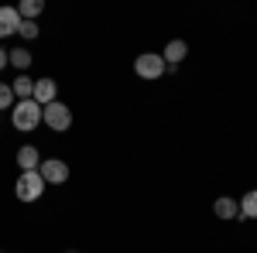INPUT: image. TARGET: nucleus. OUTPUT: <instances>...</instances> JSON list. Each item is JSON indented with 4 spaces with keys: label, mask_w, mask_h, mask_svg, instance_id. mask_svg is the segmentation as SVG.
<instances>
[{
    "label": "nucleus",
    "mask_w": 257,
    "mask_h": 253,
    "mask_svg": "<svg viewBox=\"0 0 257 253\" xmlns=\"http://www.w3.org/2000/svg\"><path fill=\"white\" fill-rule=\"evenodd\" d=\"M11 123L21 134H31L35 127H41V106L35 99H18L14 110H11Z\"/></svg>",
    "instance_id": "1"
},
{
    "label": "nucleus",
    "mask_w": 257,
    "mask_h": 253,
    "mask_svg": "<svg viewBox=\"0 0 257 253\" xmlns=\"http://www.w3.org/2000/svg\"><path fill=\"white\" fill-rule=\"evenodd\" d=\"M41 123L52 130V134H62V130H69L72 127V110L55 99V103H48V106H41Z\"/></svg>",
    "instance_id": "2"
},
{
    "label": "nucleus",
    "mask_w": 257,
    "mask_h": 253,
    "mask_svg": "<svg viewBox=\"0 0 257 253\" xmlns=\"http://www.w3.org/2000/svg\"><path fill=\"white\" fill-rule=\"evenodd\" d=\"M45 178L38 175V171H21L18 181H14V195H18L21 202H38L41 195H45Z\"/></svg>",
    "instance_id": "3"
},
{
    "label": "nucleus",
    "mask_w": 257,
    "mask_h": 253,
    "mask_svg": "<svg viewBox=\"0 0 257 253\" xmlns=\"http://www.w3.org/2000/svg\"><path fill=\"white\" fill-rule=\"evenodd\" d=\"M165 59H161V52H141L138 59H134V72L141 79H148V82H155V79L165 76Z\"/></svg>",
    "instance_id": "4"
},
{
    "label": "nucleus",
    "mask_w": 257,
    "mask_h": 253,
    "mask_svg": "<svg viewBox=\"0 0 257 253\" xmlns=\"http://www.w3.org/2000/svg\"><path fill=\"white\" fill-rule=\"evenodd\" d=\"M38 175L45 178V185H65L69 181V164L62 157H45L38 164Z\"/></svg>",
    "instance_id": "5"
},
{
    "label": "nucleus",
    "mask_w": 257,
    "mask_h": 253,
    "mask_svg": "<svg viewBox=\"0 0 257 253\" xmlns=\"http://www.w3.org/2000/svg\"><path fill=\"white\" fill-rule=\"evenodd\" d=\"M35 103L38 106H48V103H55L59 99V82L55 79H35Z\"/></svg>",
    "instance_id": "6"
},
{
    "label": "nucleus",
    "mask_w": 257,
    "mask_h": 253,
    "mask_svg": "<svg viewBox=\"0 0 257 253\" xmlns=\"http://www.w3.org/2000/svg\"><path fill=\"white\" fill-rule=\"evenodd\" d=\"M185 55H189V45H185L182 38L168 41V45H165V52H161V59H165V65H168V69H178Z\"/></svg>",
    "instance_id": "7"
},
{
    "label": "nucleus",
    "mask_w": 257,
    "mask_h": 253,
    "mask_svg": "<svg viewBox=\"0 0 257 253\" xmlns=\"http://www.w3.org/2000/svg\"><path fill=\"white\" fill-rule=\"evenodd\" d=\"M213 212H216V219L233 222V219H240V202H237V198H230V195H219L216 202H213Z\"/></svg>",
    "instance_id": "8"
},
{
    "label": "nucleus",
    "mask_w": 257,
    "mask_h": 253,
    "mask_svg": "<svg viewBox=\"0 0 257 253\" xmlns=\"http://www.w3.org/2000/svg\"><path fill=\"white\" fill-rule=\"evenodd\" d=\"M18 28H21L18 7H0V38H11V35H18Z\"/></svg>",
    "instance_id": "9"
},
{
    "label": "nucleus",
    "mask_w": 257,
    "mask_h": 253,
    "mask_svg": "<svg viewBox=\"0 0 257 253\" xmlns=\"http://www.w3.org/2000/svg\"><path fill=\"white\" fill-rule=\"evenodd\" d=\"M41 164V154L35 144H24V147H18V168L21 171H38Z\"/></svg>",
    "instance_id": "10"
},
{
    "label": "nucleus",
    "mask_w": 257,
    "mask_h": 253,
    "mask_svg": "<svg viewBox=\"0 0 257 253\" xmlns=\"http://www.w3.org/2000/svg\"><path fill=\"white\" fill-rule=\"evenodd\" d=\"M11 93H14V99H31L35 96V79L28 76V72H21V76L11 82Z\"/></svg>",
    "instance_id": "11"
},
{
    "label": "nucleus",
    "mask_w": 257,
    "mask_h": 253,
    "mask_svg": "<svg viewBox=\"0 0 257 253\" xmlns=\"http://www.w3.org/2000/svg\"><path fill=\"white\" fill-rule=\"evenodd\" d=\"M7 62H11L18 72H28V69H31V62H35V55L21 45V48H14V52H7Z\"/></svg>",
    "instance_id": "12"
},
{
    "label": "nucleus",
    "mask_w": 257,
    "mask_h": 253,
    "mask_svg": "<svg viewBox=\"0 0 257 253\" xmlns=\"http://www.w3.org/2000/svg\"><path fill=\"white\" fill-rule=\"evenodd\" d=\"M41 11H45V0H21V4H18L21 21H38Z\"/></svg>",
    "instance_id": "13"
},
{
    "label": "nucleus",
    "mask_w": 257,
    "mask_h": 253,
    "mask_svg": "<svg viewBox=\"0 0 257 253\" xmlns=\"http://www.w3.org/2000/svg\"><path fill=\"white\" fill-rule=\"evenodd\" d=\"M240 219H257V188L240 198Z\"/></svg>",
    "instance_id": "14"
},
{
    "label": "nucleus",
    "mask_w": 257,
    "mask_h": 253,
    "mask_svg": "<svg viewBox=\"0 0 257 253\" xmlns=\"http://www.w3.org/2000/svg\"><path fill=\"white\" fill-rule=\"evenodd\" d=\"M38 31H41L38 21H21V28H18V35L24 41H35V38H38Z\"/></svg>",
    "instance_id": "15"
},
{
    "label": "nucleus",
    "mask_w": 257,
    "mask_h": 253,
    "mask_svg": "<svg viewBox=\"0 0 257 253\" xmlns=\"http://www.w3.org/2000/svg\"><path fill=\"white\" fill-rule=\"evenodd\" d=\"M14 93H11V82H0V110H14Z\"/></svg>",
    "instance_id": "16"
},
{
    "label": "nucleus",
    "mask_w": 257,
    "mask_h": 253,
    "mask_svg": "<svg viewBox=\"0 0 257 253\" xmlns=\"http://www.w3.org/2000/svg\"><path fill=\"white\" fill-rule=\"evenodd\" d=\"M7 65H11V62H7V52H4V48H0V72H4V69H7Z\"/></svg>",
    "instance_id": "17"
},
{
    "label": "nucleus",
    "mask_w": 257,
    "mask_h": 253,
    "mask_svg": "<svg viewBox=\"0 0 257 253\" xmlns=\"http://www.w3.org/2000/svg\"><path fill=\"white\" fill-rule=\"evenodd\" d=\"M65 253H76V250H65Z\"/></svg>",
    "instance_id": "18"
}]
</instances>
